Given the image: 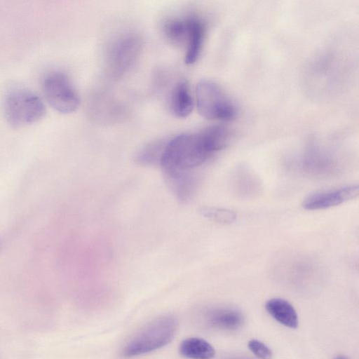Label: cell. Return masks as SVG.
Returning <instances> with one entry per match:
<instances>
[{"label":"cell","instance_id":"cell-1","mask_svg":"<svg viewBox=\"0 0 359 359\" xmlns=\"http://www.w3.org/2000/svg\"><path fill=\"white\" fill-rule=\"evenodd\" d=\"M229 140L227 130L214 125L168 140L160 163L165 177L191 172L215 152L224 149Z\"/></svg>","mask_w":359,"mask_h":359},{"label":"cell","instance_id":"cell-2","mask_svg":"<svg viewBox=\"0 0 359 359\" xmlns=\"http://www.w3.org/2000/svg\"><path fill=\"white\" fill-rule=\"evenodd\" d=\"M177 326L176 318L170 315L151 320L126 343L122 355L125 358H133L166 346L175 337Z\"/></svg>","mask_w":359,"mask_h":359},{"label":"cell","instance_id":"cell-3","mask_svg":"<svg viewBox=\"0 0 359 359\" xmlns=\"http://www.w3.org/2000/svg\"><path fill=\"white\" fill-rule=\"evenodd\" d=\"M3 112L11 125L19 127L40 121L46 114V107L43 100L32 91L15 89L6 95Z\"/></svg>","mask_w":359,"mask_h":359},{"label":"cell","instance_id":"cell-4","mask_svg":"<svg viewBox=\"0 0 359 359\" xmlns=\"http://www.w3.org/2000/svg\"><path fill=\"white\" fill-rule=\"evenodd\" d=\"M142 48V39L135 32L116 36L107 46L105 64L108 73L115 78L125 75L137 62Z\"/></svg>","mask_w":359,"mask_h":359},{"label":"cell","instance_id":"cell-5","mask_svg":"<svg viewBox=\"0 0 359 359\" xmlns=\"http://www.w3.org/2000/svg\"><path fill=\"white\" fill-rule=\"evenodd\" d=\"M196 104L198 113L208 120L231 121L237 108L224 91L212 81L203 79L196 87Z\"/></svg>","mask_w":359,"mask_h":359},{"label":"cell","instance_id":"cell-6","mask_svg":"<svg viewBox=\"0 0 359 359\" xmlns=\"http://www.w3.org/2000/svg\"><path fill=\"white\" fill-rule=\"evenodd\" d=\"M42 86L47 102L57 111L70 114L79 107V95L64 73L52 72L48 74L43 79Z\"/></svg>","mask_w":359,"mask_h":359},{"label":"cell","instance_id":"cell-7","mask_svg":"<svg viewBox=\"0 0 359 359\" xmlns=\"http://www.w3.org/2000/svg\"><path fill=\"white\" fill-rule=\"evenodd\" d=\"M358 185L346 186L338 189L313 194L308 196L302 203L306 210H318L336 206L358 196Z\"/></svg>","mask_w":359,"mask_h":359},{"label":"cell","instance_id":"cell-8","mask_svg":"<svg viewBox=\"0 0 359 359\" xmlns=\"http://www.w3.org/2000/svg\"><path fill=\"white\" fill-rule=\"evenodd\" d=\"M187 33L185 43V64L190 65L198 59L204 43L205 36V25L198 16L190 15L186 17Z\"/></svg>","mask_w":359,"mask_h":359},{"label":"cell","instance_id":"cell-9","mask_svg":"<svg viewBox=\"0 0 359 359\" xmlns=\"http://www.w3.org/2000/svg\"><path fill=\"white\" fill-rule=\"evenodd\" d=\"M169 107L174 116L186 118L194 108V100L189 83L185 79L179 80L173 86L169 99Z\"/></svg>","mask_w":359,"mask_h":359},{"label":"cell","instance_id":"cell-10","mask_svg":"<svg viewBox=\"0 0 359 359\" xmlns=\"http://www.w3.org/2000/svg\"><path fill=\"white\" fill-rule=\"evenodd\" d=\"M267 312L279 323L290 328L298 326V316L293 306L280 298H273L266 302Z\"/></svg>","mask_w":359,"mask_h":359},{"label":"cell","instance_id":"cell-11","mask_svg":"<svg viewBox=\"0 0 359 359\" xmlns=\"http://www.w3.org/2000/svg\"><path fill=\"white\" fill-rule=\"evenodd\" d=\"M208 323L216 328L233 330L240 327L243 323V315L232 309H217L208 313Z\"/></svg>","mask_w":359,"mask_h":359},{"label":"cell","instance_id":"cell-12","mask_svg":"<svg viewBox=\"0 0 359 359\" xmlns=\"http://www.w3.org/2000/svg\"><path fill=\"white\" fill-rule=\"evenodd\" d=\"M182 356L189 359H212L215 355L214 347L206 340L190 337L183 340L180 345Z\"/></svg>","mask_w":359,"mask_h":359},{"label":"cell","instance_id":"cell-13","mask_svg":"<svg viewBox=\"0 0 359 359\" xmlns=\"http://www.w3.org/2000/svg\"><path fill=\"white\" fill-rule=\"evenodd\" d=\"M165 38L172 44L185 46L187 33V18L175 17L166 20L162 27Z\"/></svg>","mask_w":359,"mask_h":359},{"label":"cell","instance_id":"cell-14","mask_svg":"<svg viewBox=\"0 0 359 359\" xmlns=\"http://www.w3.org/2000/svg\"><path fill=\"white\" fill-rule=\"evenodd\" d=\"M167 141L159 140L144 147L135 157L137 163L142 165H160Z\"/></svg>","mask_w":359,"mask_h":359},{"label":"cell","instance_id":"cell-15","mask_svg":"<svg viewBox=\"0 0 359 359\" xmlns=\"http://www.w3.org/2000/svg\"><path fill=\"white\" fill-rule=\"evenodd\" d=\"M199 212L203 217L222 224H231L236 219V216L233 212L225 209L203 207L200 208Z\"/></svg>","mask_w":359,"mask_h":359},{"label":"cell","instance_id":"cell-16","mask_svg":"<svg viewBox=\"0 0 359 359\" xmlns=\"http://www.w3.org/2000/svg\"><path fill=\"white\" fill-rule=\"evenodd\" d=\"M248 346L254 355L261 359H269L272 356L271 350L265 344L259 340L252 339L249 341Z\"/></svg>","mask_w":359,"mask_h":359},{"label":"cell","instance_id":"cell-17","mask_svg":"<svg viewBox=\"0 0 359 359\" xmlns=\"http://www.w3.org/2000/svg\"><path fill=\"white\" fill-rule=\"evenodd\" d=\"M335 359H347V358L342 357V356H339V357H337Z\"/></svg>","mask_w":359,"mask_h":359},{"label":"cell","instance_id":"cell-18","mask_svg":"<svg viewBox=\"0 0 359 359\" xmlns=\"http://www.w3.org/2000/svg\"><path fill=\"white\" fill-rule=\"evenodd\" d=\"M235 359H243V358H235Z\"/></svg>","mask_w":359,"mask_h":359}]
</instances>
